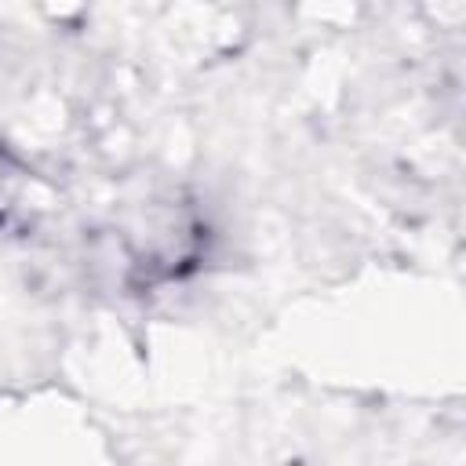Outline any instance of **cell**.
<instances>
[{
  "label": "cell",
  "instance_id": "obj_1",
  "mask_svg": "<svg viewBox=\"0 0 466 466\" xmlns=\"http://www.w3.org/2000/svg\"><path fill=\"white\" fill-rule=\"evenodd\" d=\"M25 186H29V171H25L22 160L0 142V229H11L15 222H29Z\"/></svg>",
  "mask_w": 466,
  "mask_h": 466
}]
</instances>
